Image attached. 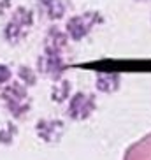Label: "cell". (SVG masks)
Wrapping results in <instances>:
<instances>
[{
  "label": "cell",
  "mask_w": 151,
  "mask_h": 160,
  "mask_svg": "<svg viewBox=\"0 0 151 160\" xmlns=\"http://www.w3.org/2000/svg\"><path fill=\"white\" fill-rule=\"evenodd\" d=\"M121 160H151V132L128 146Z\"/></svg>",
  "instance_id": "6da1fadb"
}]
</instances>
